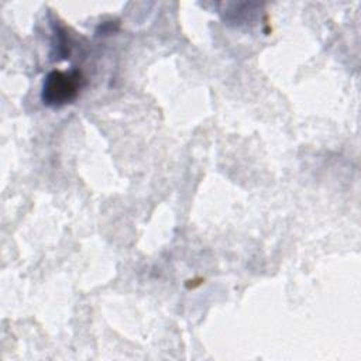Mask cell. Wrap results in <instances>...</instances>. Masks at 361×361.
<instances>
[{
    "label": "cell",
    "instance_id": "cell-1",
    "mask_svg": "<svg viewBox=\"0 0 361 361\" xmlns=\"http://www.w3.org/2000/svg\"><path fill=\"white\" fill-rule=\"evenodd\" d=\"M82 82V75L76 69L69 72H49L42 83V103L49 107H62L68 103H72L80 92Z\"/></svg>",
    "mask_w": 361,
    "mask_h": 361
}]
</instances>
